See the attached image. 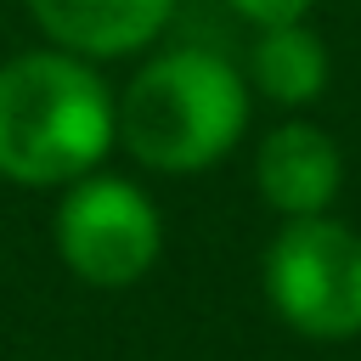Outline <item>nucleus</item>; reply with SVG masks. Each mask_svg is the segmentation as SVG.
Masks as SVG:
<instances>
[{
	"mask_svg": "<svg viewBox=\"0 0 361 361\" xmlns=\"http://www.w3.org/2000/svg\"><path fill=\"white\" fill-rule=\"evenodd\" d=\"M39 34L85 62L130 56L169 28L175 0H28Z\"/></svg>",
	"mask_w": 361,
	"mask_h": 361,
	"instance_id": "obj_6",
	"label": "nucleus"
},
{
	"mask_svg": "<svg viewBox=\"0 0 361 361\" xmlns=\"http://www.w3.org/2000/svg\"><path fill=\"white\" fill-rule=\"evenodd\" d=\"M248 130L243 73L203 45H180L135 68L118 96V141L158 175L214 169Z\"/></svg>",
	"mask_w": 361,
	"mask_h": 361,
	"instance_id": "obj_2",
	"label": "nucleus"
},
{
	"mask_svg": "<svg viewBox=\"0 0 361 361\" xmlns=\"http://www.w3.org/2000/svg\"><path fill=\"white\" fill-rule=\"evenodd\" d=\"M118 135L107 79L73 51H23L0 62V175L17 186H68L90 175Z\"/></svg>",
	"mask_w": 361,
	"mask_h": 361,
	"instance_id": "obj_1",
	"label": "nucleus"
},
{
	"mask_svg": "<svg viewBox=\"0 0 361 361\" xmlns=\"http://www.w3.org/2000/svg\"><path fill=\"white\" fill-rule=\"evenodd\" d=\"M310 6H316V0H231V11L248 17V23H259V28H271V23H299Z\"/></svg>",
	"mask_w": 361,
	"mask_h": 361,
	"instance_id": "obj_8",
	"label": "nucleus"
},
{
	"mask_svg": "<svg viewBox=\"0 0 361 361\" xmlns=\"http://www.w3.org/2000/svg\"><path fill=\"white\" fill-rule=\"evenodd\" d=\"M254 180H259V197L282 214V220H299V214H327V203L338 197L344 186V152L327 130L305 124V118H288L276 124L259 152H254Z\"/></svg>",
	"mask_w": 361,
	"mask_h": 361,
	"instance_id": "obj_5",
	"label": "nucleus"
},
{
	"mask_svg": "<svg viewBox=\"0 0 361 361\" xmlns=\"http://www.w3.org/2000/svg\"><path fill=\"white\" fill-rule=\"evenodd\" d=\"M265 299L293 333L316 344L355 338L361 333V231L333 214L288 220L265 248Z\"/></svg>",
	"mask_w": 361,
	"mask_h": 361,
	"instance_id": "obj_3",
	"label": "nucleus"
},
{
	"mask_svg": "<svg viewBox=\"0 0 361 361\" xmlns=\"http://www.w3.org/2000/svg\"><path fill=\"white\" fill-rule=\"evenodd\" d=\"M51 243L62 265L90 282V288H130L141 282L158 254H164V220L152 197L124 180V175H79L68 180L56 214H51Z\"/></svg>",
	"mask_w": 361,
	"mask_h": 361,
	"instance_id": "obj_4",
	"label": "nucleus"
},
{
	"mask_svg": "<svg viewBox=\"0 0 361 361\" xmlns=\"http://www.w3.org/2000/svg\"><path fill=\"white\" fill-rule=\"evenodd\" d=\"M248 79L271 102L305 107L327 90V45L305 28V17L299 23H271V28H259V39L248 51Z\"/></svg>",
	"mask_w": 361,
	"mask_h": 361,
	"instance_id": "obj_7",
	"label": "nucleus"
}]
</instances>
